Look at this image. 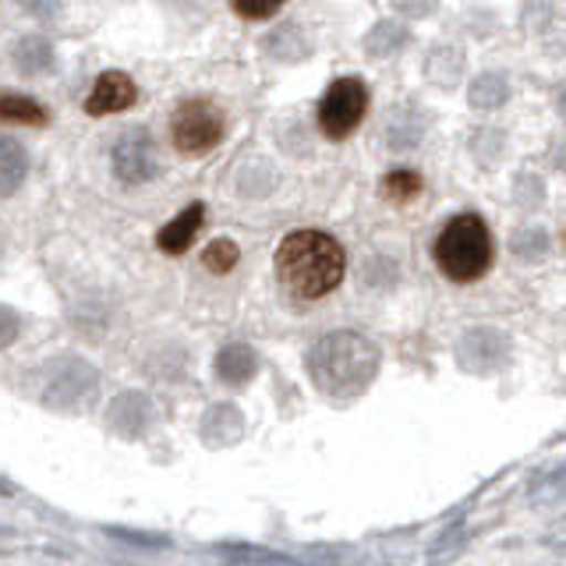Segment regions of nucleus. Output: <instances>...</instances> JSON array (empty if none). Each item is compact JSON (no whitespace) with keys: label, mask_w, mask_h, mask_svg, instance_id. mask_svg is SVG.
<instances>
[{"label":"nucleus","mask_w":566,"mask_h":566,"mask_svg":"<svg viewBox=\"0 0 566 566\" xmlns=\"http://www.w3.org/2000/svg\"><path fill=\"white\" fill-rule=\"evenodd\" d=\"M111 167L117 174V181H124V185H146V181H153L156 170H159L153 135L142 132V128L124 132L114 142V149H111Z\"/></svg>","instance_id":"423d86ee"},{"label":"nucleus","mask_w":566,"mask_h":566,"mask_svg":"<svg viewBox=\"0 0 566 566\" xmlns=\"http://www.w3.org/2000/svg\"><path fill=\"white\" fill-rule=\"evenodd\" d=\"M421 191H424V177L418 170H411V167H397V170H389L382 177V195L389 202H397V206L415 202Z\"/></svg>","instance_id":"f8f14e48"},{"label":"nucleus","mask_w":566,"mask_h":566,"mask_svg":"<svg viewBox=\"0 0 566 566\" xmlns=\"http://www.w3.org/2000/svg\"><path fill=\"white\" fill-rule=\"evenodd\" d=\"M22 8L32 11L35 18H50L53 11L61 8V0H22Z\"/></svg>","instance_id":"f3484780"},{"label":"nucleus","mask_w":566,"mask_h":566,"mask_svg":"<svg viewBox=\"0 0 566 566\" xmlns=\"http://www.w3.org/2000/svg\"><path fill=\"white\" fill-rule=\"evenodd\" d=\"M138 99V88L132 82V75H124V71H103V75L93 82V93L85 99V114L88 117H111V114H120L135 106Z\"/></svg>","instance_id":"0eeeda50"},{"label":"nucleus","mask_w":566,"mask_h":566,"mask_svg":"<svg viewBox=\"0 0 566 566\" xmlns=\"http://www.w3.org/2000/svg\"><path fill=\"white\" fill-rule=\"evenodd\" d=\"M227 117L209 99H185L170 117V142L181 156H206L223 142Z\"/></svg>","instance_id":"20e7f679"},{"label":"nucleus","mask_w":566,"mask_h":566,"mask_svg":"<svg viewBox=\"0 0 566 566\" xmlns=\"http://www.w3.org/2000/svg\"><path fill=\"white\" fill-rule=\"evenodd\" d=\"M29 174V156L22 149V142L0 135V195H14L22 188Z\"/></svg>","instance_id":"9d476101"},{"label":"nucleus","mask_w":566,"mask_h":566,"mask_svg":"<svg viewBox=\"0 0 566 566\" xmlns=\"http://www.w3.org/2000/svg\"><path fill=\"white\" fill-rule=\"evenodd\" d=\"M365 114H368V85L350 75V78H336L326 88V96L315 111V120L318 132L329 142H344L361 128Z\"/></svg>","instance_id":"39448f33"},{"label":"nucleus","mask_w":566,"mask_h":566,"mask_svg":"<svg viewBox=\"0 0 566 566\" xmlns=\"http://www.w3.org/2000/svg\"><path fill=\"white\" fill-rule=\"evenodd\" d=\"M347 276V252L333 234L318 227L291 230L276 248V280L297 301L329 297Z\"/></svg>","instance_id":"f257e3e1"},{"label":"nucleus","mask_w":566,"mask_h":566,"mask_svg":"<svg viewBox=\"0 0 566 566\" xmlns=\"http://www.w3.org/2000/svg\"><path fill=\"white\" fill-rule=\"evenodd\" d=\"M18 329H22V323H18V315L8 308V305H0V350L11 347L18 340Z\"/></svg>","instance_id":"dca6fc26"},{"label":"nucleus","mask_w":566,"mask_h":566,"mask_svg":"<svg viewBox=\"0 0 566 566\" xmlns=\"http://www.w3.org/2000/svg\"><path fill=\"white\" fill-rule=\"evenodd\" d=\"M206 223V206L202 202H191L188 209H181L170 223H164L156 230V248L164 255H185L188 248L199 238V230Z\"/></svg>","instance_id":"6e6552de"},{"label":"nucleus","mask_w":566,"mask_h":566,"mask_svg":"<svg viewBox=\"0 0 566 566\" xmlns=\"http://www.w3.org/2000/svg\"><path fill=\"white\" fill-rule=\"evenodd\" d=\"M11 61L22 75H46L53 67V46L43 40V35H25V40L14 43Z\"/></svg>","instance_id":"9b49d317"},{"label":"nucleus","mask_w":566,"mask_h":566,"mask_svg":"<svg viewBox=\"0 0 566 566\" xmlns=\"http://www.w3.org/2000/svg\"><path fill=\"white\" fill-rule=\"evenodd\" d=\"M287 0H230V8H234L238 18L244 22H265V18H273Z\"/></svg>","instance_id":"2eb2a0df"},{"label":"nucleus","mask_w":566,"mask_h":566,"mask_svg":"<svg viewBox=\"0 0 566 566\" xmlns=\"http://www.w3.org/2000/svg\"><path fill=\"white\" fill-rule=\"evenodd\" d=\"M439 273L453 283H478L495 265V241L489 223L478 212H460L442 223L432 244Z\"/></svg>","instance_id":"7ed1b4c3"},{"label":"nucleus","mask_w":566,"mask_h":566,"mask_svg":"<svg viewBox=\"0 0 566 566\" xmlns=\"http://www.w3.org/2000/svg\"><path fill=\"white\" fill-rule=\"evenodd\" d=\"M241 262V248L230 241V238H217V241H209L206 244V252H202V265L212 273V276H227V273H234V265Z\"/></svg>","instance_id":"4468645a"},{"label":"nucleus","mask_w":566,"mask_h":566,"mask_svg":"<svg viewBox=\"0 0 566 566\" xmlns=\"http://www.w3.org/2000/svg\"><path fill=\"white\" fill-rule=\"evenodd\" d=\"M217 376L227 386H244L255 376V354L248 344H227L217 354Z\"/></svg>","instance_id":"1a4fd4ad"},{"label":"nucleus","mask_w":566,"mask_h":566,"mask_svg":"<svg viewBox=\"0 0 566 566\" xmlns=\"http://www.w3.org/2000/svg\"><path fill=\"white\" fill-rule=\"evenodd\" d=\"M0 120L4 124H32V128H43L46 124V111L29 96L18 93H4L0 96Z\"/></svg>","instance_id":"ddd939ff"},{"label":"nucleus","mask_w":566,"mask_h":566,"mask_svg":"<svg viewBox=\"0 0 566 566\" xmlns=\"http://www.w3.org/2000/svg\"><path fill=\"white\" fill-rule=\"evenodd\" d=\"M312 382L333 400H354L365 394L379 371V350L358 333H329L308 354Z\"/></svg>","instance_id":"f03ea898"}]
</instances>
